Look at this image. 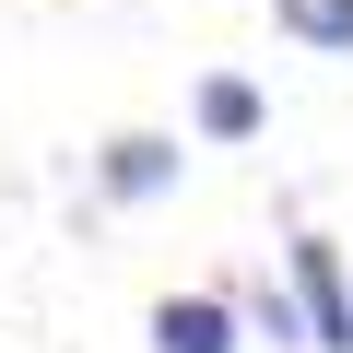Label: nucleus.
<instances>
[{
	"mask_svg": "<svg viewBox=\"0 0 353 353\" xmlns=\"http://www.w3.org/2000/svg\"><path fill=\"white\" fill-rule=\"evenodd\" d=\"M176 176H189V141H176V130H106V141H94V201H106V212L176 201Z\"/></svg>",
	"mask_w": 353,
	"mask_h": 353,
	"instance_id": "f257e3e1",
	"label": "nucleus"
},
{
	"mask_svg": "<svg viewBox=\"0 0 353 353\" xmlns=\"http://www.w3.org/2000/svg\"><path fill=\"white\" fill-rule=\"evenodd\" d=\"M283 283L306 306V353H353V271H341V248L330 236H294L283 248Z\"/></svg>",
	"mask_w": 353,
	"mask_h": 353,
	"instance_id": "f03ea898",
	"label": "nucleus"
},
{
	"mask_svg": "<svg viewBox=\"0 0 353 353\" xmlns=\"http://www.w3.org/2000/svg\"><path fill=\"white\" fill-rule=\"evenodd\" d=\"M236 283H189V294H153V353H236Z\"/></svg>",
	"mask_w": 353,
	"mask_h": 353,
	"instance_id": "7ed1b4c3",
	"label": "nucleus"
},
{
	"mask_svg": "<svg viewBox=\"0 0 353 353\" xmlns=\"http://www.w3.org/2000/svg\"><path fill=\"white\" fill-rule=\"evenodd\" d=\"M271 130V94L248 83V71H201V94H189V141H259Z\"/></svg>",
	"mask_w": 353,
	"mask_h": 353,
	"instance_id": "20e7f679",
	"label": "nucleus"
},
{
	"mask_svg": "<svg viewBox=\"0 0 353 353\" xmlns=\"http://www.w3.org/2000/svg\"><path fill=\"white\" fill-rule=\"evenodd\" d=\"M271 36L306 59H353V0H271Z\"/></svg>",
	"mask_w": 353,
	"mask_h": 353,
	"instance_id": "39448f33",
	"label": "nucleus"
},
{
	"mask_svg": "<svg viewBox=\"0 0 353 353\" xmlns=\"http://www.w3.org/2000/svg\"><path fill=\"white\" fill-rule=\"evenodd\" d=\"M236 318L271 341V353H306V306H294V283H271V271H248L236 283Z\"/></svg>",
	"mask_w": 353,
	"mask_h": 353,
	"instance_id": "423d86ee",
	"label": "nucleus"
}]
</instances>
